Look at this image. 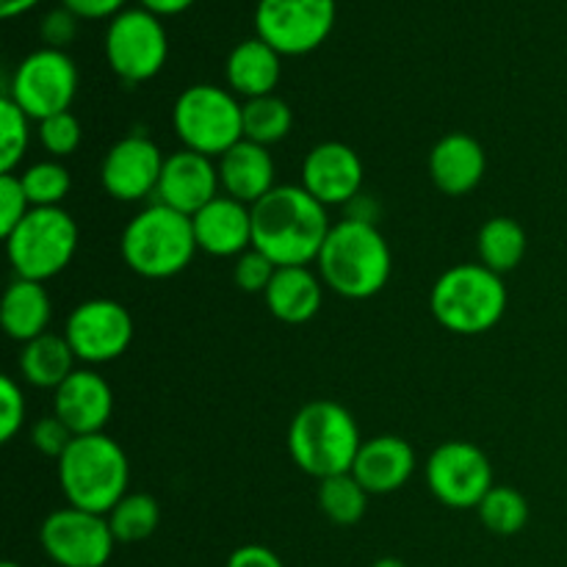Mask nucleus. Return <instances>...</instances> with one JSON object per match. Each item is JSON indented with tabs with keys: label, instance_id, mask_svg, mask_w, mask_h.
Returning a JSON list of instances; mask_svg holds the SVG:
<instances>
[{
	"label": "nucleus",
	"instance_id": "f257e3e1",
	"mask_svg": "<svg viewBox=\"0 0 567 567\" xmlns=\"http://www.w3.org/2000/svg\"><path fill=\"white\" fill-rule=\"evenodd\" d=\"M330 230L327 205L302 186H277L252 205V247L275 266L316 264Z\"/></svg>",
	"mask_w": 567,
	"mask_h": 567
},
{
	"label": "nucleus",
	"instance_id": "f03ea898",
	"mask_svg": "<svg viewBox=\"0 0 567 567\" xmlns=\"http://www.w3.org/2000/svg\"><path fill=\"white\" fill-rule=\"evenodd\" d=\"M319 277L343 299H371L388 286L393 255L374 221L341 219L332 225L319 258Z\"/></svg>",
	"mask_w": 567,
	"mask_h": 567
},
{
	"label": "nucleus",
	"instance_id": "7ed1b4c3",
	"mask_svg": "<svg viewBox=\"0 0 567 567\" xmlns=\"http://www.w3.org/2000/svg\"><path fill=\"white\" fill-rule=\"evenodd\" d=\"M55 468L70 507L109 515L127 496L131 463L125 449L105 432L72 437L66 452L55 460Z\"/></svg>",
	"mask_w": 567,
	"mask_h": 567
},
{
	"label": "nucleus",
	"instance_id": "20e7f679",
	"mask_svg": "<svg viewBox=\"0 0 567 567\" xmlns=\"http://www.w3.org/2000/svg\"><path fill=\"white\" fill-rule=\"evenodd\" d=\"M363 437L358 421L343 404L310 402L299 410L288 426V454L313 480L349 474Z\"/></svg>",
	"mask_w": 567,
	"mask_h": 567
},
{
	"label": "nucleus",
	"instance_id": "39448f33",
	"mask_svg": "<svg viewBox=\"0 0 567 567\" xmlns=\"http://www.w3.org/2000/svg\"><path fill=\"white\" fill-rule=\"evenodd\" d=\"M197 249L192 216L161 203L138 210L120 238L125 266L147 280H169L181 275L194 260Z\"/></svg>",
	"mask_w": 567,
	"mask_h": 567
},
{
	"label": "nucleus",
	"instance_id": "423d86ee",
	"mask_svg": "<svg viewBox=\"0 0 567 567\" xmlns=\"http://www.w3.org/2000/svg\"><path fill=\"white\" fill-rule=\"evenodd\" d=\"M502 275L482 264H457L443 271L430 293V310L454 336H485L507 313Z\"/></svg>",
	"mask_w": 567,
	"mask_h": 567
},
{
	"label": "nucleus",
	"instance_id": "0eeeda50",
	"mask_svg": "<svg viewBox=\"0 0 567 567\" xmlns=\"http://www.w3.org/2000/svg\"><path fill=\"white\" fill-rule=\"evenodd\" d=\"M172 127L183 147L221 158L244 138V103L216 83H194L172 109Z\"/></svg>",
	"mask_w": 567,
	"mask_h": 567
},
{
	"label": "nucleus",
	"instance_id": "6e6552de",
	"mask_svg": "<svg viewBox=\"0 0 567 567\" xmlns=\"http://www.w3.org/2000/svg\"><path fill=\"white\" fill-rule=\"evenodd\" d=\"M75 219L64 208H31L6 236V255L17 277L48 282L72 264L78 252Z\"/></svg>",
	"mask_w": 567,
	"mask_h": 567
},
{
	"label": "nucleus",
	"instance_id": "1a4fd4ad",
	"mask_svg": "<svg viewBox=\"0 0 567 567\" xmlns=\"http://www.w3.org/2000/svg\"><path fill=\"white\" fill-rule=\"evenodd\" d=\"M78 66L66 50L39 48L17 64L6 97L14 100L33 122L70 111L78 94Z\"/></svg>",
	"mask_w": 567,
	"mask_h": 567
},
{
	"label": "nucleus",
	"instance_id": "9d476101",
	"mask_svg": "<svg viewBox=\"0 0 567 567\" xmlns=\"http://www.w3.org/2000/svg\"><path fill=\"white\" fill-rule=\"evenodd\" d=\"M169 59V37L161 22L147 9H125L109 22L105 31V61L116 78L125 83H144L158 75Z\"/></svg>",
	"mask_w": 567,
	"mask_h": 567
},
{
	"label": "nucleus",
	"instance_id": "9b49d317",
	"mask_svg": "<svg viewBox=\"0 0 567 567\" xmlns=\"http://www.w3.org/2000/svg\"><path fill=\"white\" fill-rule=\"evenodd\" d=\"M336 17V0H258L255 37L280 55H308L327 42Z\"/></svg>",
	"mask_w": 567,
	"mask_h": 567
},
{
	"label": "nucleus",
	"instance_id": "f8f14e48",
	"mask_svg": "<svg viewBox=\"0 0 567 567\" xmlns=\"http://www.w3.org/2000/svg\"><path fill=\"white\" fill-rule=\"evenodd\" d=\"M426 485L443 507L476 509L493 491V465L474 443L449 441L426 460Z\"/></svg>",
	"mask_w": 567,
	"mask_h": 567
},
{
	"label": "nucleus",
	"instance_id": "ddd939ff",
	"mask_svg": "<svg viewBox=\"0 0 567 567\" xmlns=\"http://www.w3.org/2000/svg\"><path fill=\"white\" fill-rule=\"evenodd\" d=\"M39 543L59 567H105L116 540L105 515L64 507L44 518Z\"/></svg>",
	"mask_w": 567,
	"mask_h": 567
},
{
	"label": "nucleus",
	"instance_id": "4468645a",
	"mask_svg": "<svg viewBox=\"0 0 567 567\" xmlns=\"http://www.w3.org/2000/svg\"><path fill=\"white\" fill-rule=\"evenodd\" d=\"M64 338L81 363H111L131 347L133 316L114 299H86L66 319Z\"/></svg>",
	"mask_w": 567,
	"mask_h": 567
},
{
	"label": "nucleus",
	"instance_id": "2eb2a0df",
	"mask_svg": "<svg viewBox=\"0 0 567 567\" xmlns=\"http://www.w3.org/2000/svg\"><path fill=\"white\" fill-rule=\"evenodd\" d=\"M164 161L166 155L153 138L144 133H131L105 153L100 164V183L105 194L120 203H142L158 192Z\"/></svg>",
	"mask_w": 567,
	"mask_h": 567
},
{
	"label": "nucleus",
	"instance_id": "dca6fc26",
	"mask_svg": "<svg viewBox=\"0 0 567 567\" xmlns=\"http://www.w3.org/2000/svg\"><path fill=\"white\" fill-rule=\"evenodd\" d=\"M363 175V161L349 144L321 142L305 155L299 186L313 194L321 205L332 208V205H349L360 197Z\"/></svg>",
	"mask_w": 567,
	"mask_h": 567
},
{
	"label": "nucleus",
	"instance_id": "f3484780",
	"mask_svg": "<svg viewBox=\"0 0 567 567\" xmlns=\"http://www.w3.org/2000/svg\"><path fill=\"white\" fill-rule=\"evenodd\" d=\"M219 166L214 164V158L186 147L166 155L158 192H155V203L181 210L186 216H194L210 199L219 197Z\"/></svg>",
	"mask_w": 567,
	"mask_h": 567
},
{
	"label": "nucleus",
	"instance_id": "a211bd4d",
	"mask_svg": "<svg viewBox=\"0 0 567 567\" xmlns=\"http://www.w3.org/2000/svg\"><path fill=\"white\" fill-rule=\"evenodd\" d=\"M114 413V391L92 369H75L53 391V415H59L75 437L100 435Z\"/></svg>",
	"mask_w": 567,
	"mask_h": 567
},
{
	"label": "nucleus",
	"instance_id": "6ab92c4d",
	"mask_svg": "<svg viewBox=\"0 0 567 567\" xmlns=\"http://www.w3.org/2000/svg\"><path fill=\"white\" fill-rule=\"evenodd\" d=\"M197 247L214 258H238L252 249V208L219 194L192 216Z\"/></svg>",
	"mask_w": 567,
	"mask_h": 567
},
{
	"label": "nucleus",
	"instance_id": "aec40b11",
	"mask_svg": "<svg viewBox=\"0 0 567 567\" xmlns=\"http://www.w3.org/2000/svg\"><path fill=\"white\" fill-rule=\"evenodd\" d=\"M352 474L369 496H388L402 491L415 474V452L404 437L377 435L363 441L354 457Z\"/></svg>",
	"mask_w": 567,
	"mask_h": 567
},
{
	"label": "nucleus",
	"instance_id": "412c9836",
	"mask_svg": "<svg viewBox=\"0 0 567 567\" xmlns=\"http://www.w3.org/2000/svg\"><path fill=\"white\" fill-rule=\"evenodd\" d=\"M487 172L485 147L468 133H449L432 147L430 177L449 197H465Z\"/></svg>",
	"mask_w": 567,
	"mask_h": 567
},
{
	"label": "nucleus",
	"instance_id": "4be33fe9",
	"mask_svg": "<svg viewBox=\"0 0 567 567\" xmlns=\"http://www.w3.org/2000/svg\"><path fill=\"white\" fill-rule=\"evenodd\" d=\"M216 166H219L221 194L249 205V208L260 203L271 188H277L275 158H271L269 147H264V144L241 138L236 147H230L221 155Z\"/></svg>",
	"mask_w": 567,
	"mask_h": 567
},
{
	"label": "nucleus",
	"instance_id": "5701e85b",
	"mask_svg": "<svg viewBox=\"0 0 567 567\" xmlns=\"http://www.w3.org/2000/svg\"><path fill=\"white\" fill-rule=\"evenodd\" d=\"M266 308L282 324H305L313 319L324 302V282L310 266H277L269 288Z\"/></svg>",
	"mask_w": 567,
	"mask_h": 567
},
{
	"label": "nucleus",
	"instance_id": "b1692460",
	"mask_svg": "<svg viewBox=\"0 0 567 567\" xmlns=\"http://www.w3.org/2000/svg\"><path fill=\"white\" fill-rule=\"evenodd\" d=\"M227 86L236 97L255 100L275 94L282 75V55L260 37L244 39L230 50L225 64Z\"/></svg>",
	"mask_w": 567,
	"mask_h": 567
},
{
	"label": "nucleus",
	"instance_id": "393cba45",
	"mask_svg": "<svg viewBox=\"0 0 567 567\" xmlns=\"http://www.w3.org/2000/svg\"><path fill=\"white\" fill-rule=\"evenodd\" d=\"M50 319H53V302H50L44 282L17 277L6 288L3 302H0V321H3V330L11 341L28 343L33 338L44 336Z\"/></svg>",
	"mask_w": 567,
	"mask_h": 567
},
{
	"label": "nucleus",
	"instance_id": "a878e982",
	"mask_svg": "<svg viewBox=\"0 0 567 567\" xmlns=\"http://www.w3.org/2000/svg\"><path fill=\"white\" fill-rule=\"evenodd\" d=\"M75 352H72L70 341L64 336L44 332V336L22 343V380L33 388H50V391H55L75 371Z\"/></svg>",
	"mask_w": 567,
	"mask_h": 567
},
{
	"label": "nucleus",
	"instance_id": "bb28decb",
	"mask_svg": "<svg viewBox=\"0 0 567 567\" xmlns=\"http://www.w3.org/2000/svg\"><path fill=\"white\" fill-rule=\"evenodd\" d=\"M526 247H529L526 230L509 216H493L480 227V236H476L480 264L496 275L518 269L520 260L526 258Z\"/></svg>",
	"mask_w": 567,
	"mask_h": 567
},
{
	"label": "nucleus",
	"instance_id": "cd10ccee",
	"mask_svg": "<svg viewBox=\"0 0 567 567\" xmlns=\"http://www.w3.org/2000/svg\"><path fill=\"white\" fill-rule=\"evenodd\" d=\"M293 127V111L277 94H266V97L244 100V138L255 144H271L282 142Z\"/></svg>",
	"mask_w": 567,
	"mask_h": 567
},
{
	"label": "nucleus",
	"instance_id": "c85d7f7f",
	"mask_svg": "<svg viewBox=\"0 0 567 567\" xmlns=\"http://www.w3.org/2000/svg\"><path fill=\"white\" fill-rule=\"evenodd\" d=\"M319 507L332 524L354 526L363 520L365 507H369V491L354 480V474L327 476L319 482Z\"/></svg>",
	"mask_w": 567,
	"mask_h": 567
},
{
	"label": "nucleus",
	"instance_id": "c756f323",
	"mask_svg": "<svg viewBox=\"0 0 567 567\" xmlns=\"http://www.w3.org/2000/svg\"><path fill=\"white\" fill-rule=\"evenodd\" d=\"M105 518L116 543H142L158 529L161 507L150 493H127Z\"/></svg>",
	"mask_w": 567,
	"mask_h": 567
},
{
	"label": "nucleus",
	"instance_id": "7c9ffc66",
	"mask_svg": "<svg viewBox=\"0 0 567 567\" xmlns=\"http://www.w3.org/2000/svg\"><path fill=\"white\" fill-rule=\"evenodd\" d=\"M476 513H480L485 529L502 537L518 535L529 524V502H526L524 493L509 485H493V491L482 498Z\"/></svg>",
	"mask_w": 567,
	"mask_h": 567
},
{
	"label": "nucleus",
	"instance_id": "2f4dec72",
	"mask_svg": "<svg viewBox=\"0 0 567 567\" xmlns=\"http://www.w3.org/2000/svg\"><path fill=\"white\" fill-rule=\"evenodd\" d=\"M20 181L33 208H61V203H64L72 188L70 169L55 158L28 166Z\"/></svg>",
	"mask_w": 567,
	"mask_h": 567
},
{
	"label": "nucleus",
	"instance_id": "473e14b6",
	"mask_svg": "<svg viewBox=\"0 0 567 567\" xmlns=\"http://www.w3.org/2000/svg\"><path fill=\"white\" fill-rule=\"evenodd\" d=\"M31 116L11 97L0 100V175H14L31 144Z\"/></svg>",
	"mask_w": 567,
	"mask_h": 567
},
{
	"label": "nucleus",
	"instance_id": "72a5a7b5",
	"mask_svg": "<svg viewBox=\"0 0 567 567\" xmlns=\"http://www.w3.org/2000/svg\"><path fill=\"white\" fill-rule=\"evenodd\" d=\"M37 136L39 144L50 153V158L61 161V158H70L78 147H81V122L72 111H64V114H55L48 116V120L37 122Z\"/></svg>",
	"mask_w": 567,
	"mask_h": 567
},
{
	"label": "nucleus",
	"instance_id": "f704fd0d",
	"mask_svg": "<svg viewBox=\"0 0 567 567\" xmlns=\"http://www.w3.org/2000/svg\"><path fill=\"white\" fill-rule=\"evenodd\" d=\"M277 266L266 258L258 249H247L244 255H238L236 264H233V282L241 288L244 293H266L271 277H275Z\"/></svg>",
	"mask_w": 567,
	"mask_h": 567
},
{
	"label": "nucleus",
	"instance_id": "c9c22d12",
	"mask_svg": "<svg viewBox=\"0 0 567 567\" xmlns=\"http://www.w3.org/2000/svg\"><path fill=\"white\" fill-rule=\"evenodd\" d=\"M31 199L22 188L20 175H0V233L3 238L31 214Z\"/></svg>",
	"mask_w": 567,
	"mask_h": 567
},
{
	"label": "nucleus",
	"instance_id": "e433bc0d",
	"mask_svg": "<svg viewBox=\"0 0 567 567\" xmlns=\"http://www.w3.org/2000/svg\"><path fill=\"white\" fill-rule=\"evenodd\" d=\"M25 396L11 377L0 380V441L9 443L25 424Z\"/></svg>",
	"mask_w": 567,
	"mask_h": 567
},
{
	"label": "nucleus",
	"instance_id": "4c0bfd02",
	"mask_svg": "<svg viewBox=\"0 0 567 567\" xmlns=\"http://www.w3.org/2000/svg\"><path fill=\"white\" fill-rule=\"evenodd\" d=\"M72 437L75 435L66 430V424L59 415H44V419H39L37 424L31 426L33 449H37L39 454H44V457L59 460L61 454L66 452V446L72 443Z\"/></svg>",
	"mask_w": 567,
	"mask_h": 567
},
{
	"label": "nucleus",
	"instance_id": "58836bf2",
	"mask_svg": "<svg viewBox=\"0 0 567 567\" xmlns=\"http://www.w3.org/2000/svg\"><path fill=\"white\" fill-rule=\"evenodd\" d=\"M78 17L72 14L70 9L59 6V9L48 11L39 22V37H42L44 48H53V50H66L78 37Z\"/></svg>",
	"mask_w": 567,
	"mask_h": 567
},
{
	"label": "nucleus",
	"instance_id": "ea45409f",
	"mask_svg": "<svg viewBox=\"0 0 567 567\" xmlns=\"http://www.w3.org/2000/svg\"><path fill=\"white\" fill-rule=\"evenodd\" d=\"M127 0H61L64 9H70L78 20H114L125 11Z\"/></svg>",
	"mask_w": 567,
	"mask_h": 567
},
{
	"label": "nucleus",
	"instance_id": "a19ab883",
	"mask_svg": "<svg viewBox=\"0 0 567 567\" xmlns=\"http://www.w3.org/2000/svg\"><path fill=\"white\" fill-rule=\"evenodd\" d=\"M227 567H286L271 548L266 546H241L230 554Z\"/></svg>",
	"mask_w": 567,
	"mask_h": 567
},
{
	"label": "nucleus",
	"instance_id": "79ce46f5",
	"mask_svg": "<svg viewBox=\"0 0 567 567\" xmlns=\"http://www.w3.org/2000/svg\"><path fill=\"white\" fill-rule=\"evenodd\" d=\"M142 3V9L153 11L155 17H175V14H183L186 9H192L197 0H138Z\"/></svg>",
	"mask_w": 567,
	"mask_h": 567
},
{
	"label": "nucleus",
	"instance_id": "37998d69",
	"mask_svg": "<svg viewBox=\"0 0 567 567\" xmlns=\"http://www.w3.org/2000/svg\"><path fill=\"white\" fill-rule=\"evenodd\" d=\"M42 0H0V17L3 20H14V17L25 14V11L37 9Z\"/></svg>",
	"mask_w": 567,
	"mask_h": 567
},
{
	"label": "nucleus",
	"instance_id": "c03bdc74",
	"mask_svg": "<svg viewBox=\"0 0 567 567\" xmlns=\"http://www.w3.org/2000/svg\"><path fill=\"white\" fill-rule=\"evenodd\" d=\"M371 567H408V565H404L402 559H396V557H382V559H377V563Z\"/></svg>",
	"mask_w": 567,
	"mask_h": 567
},
{
	"label": "nucleus",
	"instance_id": "a18cd8bd",
	"mask_svg": "<svg viewBox=\"0 0 567 567\" xmlns=\"http://www.w3.org/2000/svg\"><path fill=\"white\" fill-rule=\"evenodd\" d=\"M0 567H22V565H17V563H3Z\"/></svg>",
	"mask_w": 567,
	"mask_h": 567
}]
</instances>
